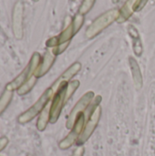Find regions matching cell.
<instances>
[{"label": "cell", "instance_id": "obj_1", "mask_svg": "<svg viewBox=\"0 0 155 156\" xmlns=\"http://www.w3.org/2000/svg\"><path fill=\"white\" fill-rule=\"evenodd\" d=\"M120 16V9L113 8L106 11L98 16L87 28L86 30V37L89 39H92L99 34H100L105 28L111 26L114 21H117Z\"/></svg>", "mask_w": 155, "mask_h": 156}, {"label": "cell", "instance_id": "obj_2", "mask_svg": "<svg viewBox=\"0 0 155 156\" xmlns=\"http://www.w3.org/2000/svg\"><path fill=\"white\" fill-rule=\"evenodd\" d=\"M54 93L55 92L51 87L48 88L42 93V95L39 97V99L28 110H26V112H24L22 114H20L18 116L17 122L20 124H26V123L30 122L34 118H36L37 115H39L40 112L44 110V108L49 103Z\"/></svg>", "mask_w": 155, "mask_h": 156}, {"label": "cell", "instance_id": "obj_3", "mask_svg": "<svg viewBox=\"0 0 155 156\" xmlns=\"http://www.w3.org/2000/svg\"><path fill=\"white\" fill-rule=\"evenodd\" d=\"M41 56L38 52H35L28 64L26 65V67L21 71V73H19L18 76H16L11 82H9L5 89L8 90H11V91H14V90H17L26 80H28L31 77L34 76L37 69L38 68L39 64H40V61H41Z\"/></svg>", "mask_w": 155, "mask_h": 156}, {"label": "cell", "instance_id": "obj_4", "mask_svg": "<svg viewBox=\"0 0 155 156\" xmlns=\"http://www.w3.org/2000/svg\"><path fill=\"white\" fill-rule=\"evenodd\" d=\"M95 96L96 95L93 91L89 90L77 101V103L71 110V112L67 119V122H66V128L68 130H71L73 128L79 115L81 113H84L86 112V110L90 105V103L93 101Z\"/></svg>", "mask_w": 155, "mask_h": 156}, {"label": "cell", "instance_id": "obj_5", "mask_svg": "<svg viewBox=\"0 0 155 156\" xmlns=\"http://www.w3.org/2000/svg\"><path fill=\"white\" fill-rule=\"evenodd\" d=\"M68 83H62L59 88L55 91L51 101H50V121L49 122L54 124L59 119L62 109L66 104V91H67Z\"/></svg>", "mask_w": 155, "mask_h": 156}, {"label": "cell", "instance_id": "obj_6", "mask_svg": "<svg viewBox=\"0 0 155 156\" xmlns=\"http://www.w3.org/2000/svg\"><path fill=\"white\" fill-rule=\"evenodd\" d=\"M101 112H102V109L101 106L99 105L95 108L94 112H92V114L90 115V117L86 121L83 131L77 142L78 146H83V144L90 138V136L93 134L95 129L97 128L100 117H101Z\"/></svg>", "mask_w": 155, "mask_h": 156}, {"label": "cell", "instance_id": "obj_7", "mask_svg": "<svg viewBox=\"0 0 155 156\" xmlns=\"http://www.w3.org/2000/svg\"><path fill=\"white\" fill-rule=\"evenodd\" d=\"M85 122H86V118H85L84 113L79 114L73 128L70 130L69 133L63 140H61L59 142V144H58L59 149L67 150V149H69L71 146H73V144H77V142L83 131Z\"/></svg>", "mask_w": 155, "mask_h": 156}, {"label": "cell", "instance_id": "obj_8", "mask_svg": "<svg viewBox=\"0 0 155 156\" xmlns=\"http://www.w3.org/2000/svg\"><path fill=\"white\" fill-rule=\"evenodd\" d=\"M81 67H82V65H81V63L80 62H75V63H73L72 65H70L61 75H60V77H58L57 80H56V81L53 83V85L51 86V88H52V90H54V92L59 88V86L62 84V83H65V82H67V83H69L71 80H72V78L75 76V75H77L79 72V70L81 69Z\"/></svg>", "mask_w": 155, "mask_h": 156}, {"label": "cell", "instance_id": "obj_9", "mask_svg": "<svg viewBox=\"0 0 155 156\" xmlns=\"http://www.w3.org/2000/svg\"><path fill=\"white\" fill-rule=\"evenodd\" d=\"M56 57L57 56L53 53L52 49L51 48H48L45 52L43 58H41L40 64H39L38 68L37 69L34 76L37 79H39L41 77L45 76L49 71V69H51V67L53 66V64H54V62L56 60Z\"/></svg>", "mask_w": 155, "mask_h": 156}, {"label": "cell", "instance_id": "obj_10", "mask_svg": "<svg viewBox=\"0 0 155 156\" xmlns=\"http://www.w3.org/2000/svg\"><path fill=\"white\" fill-rule=\"evenodd\" d=\"M13 30L16 38L23 37V5L21 2H17L13 12Z\"/></svg>", "mask_w": 155, "mask_h": 156}, {"label": "cell", "instance_id": "obj_11", "mask_svg": "<svg viewBox=\"0 0 155 156\" xmlns=\"http://www.w3.org/2000/svg\"><path fill=\"white\" fill-rule=\"evenodd\" d=\"M129 65H130L134 86L137 90H141L143 86V77L142 74L140 65L138 61L132 57H129Z\"/></svg>", "mask_w": 155, "mask_h": 156}, {"label": "cell", "instance_id": "obj_12", "mask_svg": "<svg viewBox=\"0 0 155 156\" xmlns=\"http://www.w3.org/2000/svg\"><path fill=\"white\" fill-rule=\"evenodd\" d=\"M128 33L132 39V48L133 52L137 57L142 56L143 54V44L141 40V36L137 30V28L133 25L128 26Z\"/></svg>", "mask_w": 155, "mask_h": 156}, {"label": "cell", "instance_id": "obj_13", "mask_svg": "<svg viewBox=\"0 0 155 156\" xmlns=\"http://www.w3.org/2000/svg\"><path fill=\"white\" fill-rule=\"evenodd\" d=\"M136 1L137 0H127L124 3V5L120 9V16L117 19L118 23H123L127 21L132 16V14L135 12L134 6L136 4Z\"/></svg>", "mask_w": 155, "mask_h": 156}, {"label": "cell", "instance_id": "obj_14", "mask_svg": "<svg viewBox=\"0 0 155 156\" xmlns=\"http://www.w3.org/2000/svg\"><path fill=\"white\" fill-rule=\"evenodd\" d=\"M49 121H50V101L38 115V118L37 121V129L39 132L45 131Z\"/></svg>", "mask_w": 155, "mask_h": 156}, {"label": "cell", "instance_id": "obj_15", "mask_svg": "<svg viewBox=\"0 0 155 156\" xmlns=\"http://www.w3.org/2000/svg\"><path fill=\"white\" fill-rule=\"evenodd\" d=\"M74 36H75V33H74V30H73L72 24L70 22L63 29V31L58 36H56V37H57V39H58V43L59 45V44H63V43H66V42H70L71 38Z\"/></svg>", "mask_w": 155, "mask_h": 156}, {"label": "cell", "instance_id": "obj_16", "mask_svg": "<svg viewBox=\"0 0 155 156\" xmlns=\"http://www.w3.org/2000/svg\"><path fill=\"white\" fill-rule=\"evenodd\" d=\"M13 91L5 89L0 96V115L6 110V108L10 104L11 101L13 100Z\"/></svg>", "mask_w": 155, "mask_h": 156}, {"label": "cell", "instance_id": "obj_17", "mask_svg": "<svg viewBox=\"0 0 155 156\" xmlns=\"http://www.w3.org/2000/svg\"><path fill=\"white\" fill-rule=\"evenodd\" d=\"M37 81V79L35 76L31 77L28 80H26V82H25V83L16 90L17 94L20 95V96H24V95L29 93V92L32 90V89L34 88V86L36 85Z\"/></svg>", "mask_w": 155, "mask_h": 156}, {"label": "cell", "instance_id": "obj_18", "mask_svg": "<svg viewBox=\"0 0 155 156\" xmlns=\"http://www.w3.org/2000/svg\"><path fill=\"white\" fill-rule=\"evenodd\" d=\"M79 85H80V82H79V80H70V81L68 83L67 91H66V98H65L66 103L69 101V99L72 97V95L76 92V90L79 89Z\"/></svg>", "mask_w": 155, "mask_h": 156}, {"label": "cell", "instance_id": "obj_19", "mask_svg": "<svg viewBox=\"0 0 155 156\" xmlns=\"http://www.w3.org/2000/svg\"><path fill=\"white\" fill-rule=\"evenodd\" d=\"M83 23H84V16L81 15V14H79V13L77 14L74 16V18L71 20V24H72V27H73V30H74L75 35L81 28V27L83 26Z\"/></svg>", "mask_w": 155, "mask_h": 156}, {"label": "cell", "instance_id": "obj_20", "mask_svg": "<svg viewBox=\"0 0 155 156\" xmlns=\"http://www.w3.org/2000/svg\"><path fill=\"white\" fill-rule=\"evenodd\" d=\"M95 1L96 0H83L81 5H80L79 13L83 15V16L86 15L87 13H89L91 10V8L93 7V5L95 4Z\"/></svg>", "mask_w": 155, "mask_h": 156}, {"label": "cell", "instance_id": "obj_21", "mask_svg": "<svg viewBox=\"0 0 155 156\" xmlns=\"http://www.w3.org/2000/svg\"><path fill=\"white\" fill-rule=\"evenodd\" d=\"M69 43H70V42H66V43H63V44H59V45H58L57 47H55V48H51V49H52L53 53H54L56 56H58V55L62 54V53L67 49V48L69 47Z\"/></svg>", "mask_w": 155, "mask_h": 156}, {"label": "cell", "instance_id": "obj_22", "mask_svg": "<svg viewBox=\"0 0 155 156\" xmlns=\"http://www.w3.org/2000/svg\"><path fill=\"white\" fill-rule=\"evenodd\" d=\"M149 0H137L135 6H134V11L135 12H140L141 10H143V8L146 5V4L148 3Z\"/></svg>", "mask_w": 155, "mask_h": 156}, {"label": "cell", "instance_id": "obj_23", "mask_svg": "<svg viewBox=\"0 0 155 156\" xmlns=\"http://www.w3.org/2000/svg\"><path fill=\"white\" fill-rule=\"evenodd\" d=\"M8 144V139L5 136H3L0 138V152L3 151Z\"/></svg>", "mask_w": 155, "mask_h": 156}, {"label": "cell", "instance_id": "obj_24", "mask_svg": "<svg viewBox=\"0 0 155 156\" xmlns=\"http://www.w3.org/2000/svg\"><path fill=\"white\" fill-rule=\"evenodd\" d=\"M84 154V147L83 146H78L75 151L72 153L71 156H83Z\"/></svg>", "mask_w": 155, "mask_h": 156}, {"label": "cell", "instance_id": "obj_25", "mask_svg": "<svg viewBox=\"0 0 155 156\" xmlns=\"http://www.w3.org/2000/svg\"><path fill=\"white\" fill-rule=\"evenodd\" d=\"M119 1H120V0H112V2H113V3H118Z\"/></svg>", "mask_w": 155, "mask_h": 156}, {"label": "cell", "instance_id": "obj_26", "mask_svg": "<svg viewBox=\"0 0 155 156\" xmlns=\"http://www.w3.org/2000/svg\"><path fill=\"white\" fill-rule=\"evenodd\" d=\"M32 1H34V2H37L38 0H32Z\"/></svg>", "mask_w": 155, "mask_h": 156}, {"label": "cell", "instance_id": "obj_27", "mask_svg": "<svg viewBox=\"0 0 155 156\" xmlns=\"http://www.w3.org/2000/svg\"><path fill=\"white\" fill-rule=\"evenodd\" d=\"M71 1H75V0H71Z\"/></svg>", "mask_w": 155, "mask_h": 156}, {"label": "cell", "instance_id": "obj_28", "mask_svg": "<svg viewBox=\"0 0 155 156\" xmlns=\"http://www.w3.org/2000/svg\"><path fill=\"white\" fill-rule=\"evenodd\" d=\"M28 156H32V155H28Z\"/></svg>", "mask_w": 155, "mask_h": 156}]
</instances>
